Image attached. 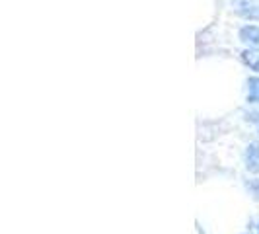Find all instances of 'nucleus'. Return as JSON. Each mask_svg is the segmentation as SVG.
<instances>
[{
	"label": "nucleus",
	"instance_id": "2",
	"mask_svg": "<svg viewBox=\"0 0 259 234\" xmlns=\"http://www.w3.org/2000/svg\"><path fill=\"white\" fill-rule=\"evenodd\" d=\"M240 41L249 49H259V26H244L240 29Z\"/></svg>",
	"mask_w": 259,
	"mask_h": 234
},
{
	"label": "nucleus",
	"instance_id": "4",
	"mask_svg": "<svg viewBox=\"0 0 259 234\" xmlns=\"http://www.w3.org/2000/svg\"><path fill=\"white\" fill-rule=\"evenodd\" d=\"M242 61L253 72H259V49H246V51L242 53Z\"/></svg>",
	"mask_w": 259,
	"mask_h": 234
},
{
	"label": "nucleus",
	"instance_id": "6",
	"mask_svg": "<svg viewBox=\"0 0 259 234\" xmlns=\"http://www.w3.org/2000/svg\"><path fill=\"white\" fill-rule=\"evenodd\" d=\"M246 119H247V121H259V111H253V113H247Z\"/></svg>",
	"mask_w": 259,
	"mask_h": 234
},
{
	"label": "nucleus",
	"instance_id": "5",
	"mask_svg": "<svg viewBox=\"0 0 259 234\" xmlns=\"http://www.w3.org/2000/svg\"><path fill=\"white\" fill-rule=\"evenodd\" d=\"M247 102L259 104V76L247 78Z\"/></svg>",
	"mask_w": 259,
	"mask_h": 234
},
{
	"label": "nucleus",
	"instance_id": "3",
	"mask_svg": "<svg viewBox=\"0 0 259 234\" xmlns=\"http://www.w3.org/2000/svg\"><path fill=\"white\" fill-rule=\"evenodd\" d=\"M244 160H246V168L249 170V172L259 174V143L247 144Z\"/></svg>",
	"mask_w": 259,
	"mask_h": 234
},
{
	"label": "nucleus",
	"instance_id": "1",
	"mask_svg": "<svg viewBox=\"0 0 259 234\" xmlns=\"http://www.w3.org/2000/svg\"><path fill=\"white\" fill-rule=\"evenodd\" d=\"M234 10L246 20H259V0H232Z\"/></svg>",
	"mask_w": 259,
	"mask_h": 234
},
{
	"label": "nucleus",
	"instance_id": "8",
	"mask_svg": "<svg viewBox=\"0 0 259 234\" xmlns=\"http://www.w3.org/2000/svg\"><path fill=\"white\" fill-rule=\"evenodd\" d=\"M257 133H259V127H257Z\"/></svg>",
	"mask_w": 259,
	"mask_h": 234
},
{
	"label": "nucleus",
	"instance_id": "7",
	"mask_svg": "<svg viewBox=\"0 0 259 234\" xmlns=\"http://www.w3.org/2000/svg\"><path fill=\"white\" fill-rule=\"evenodd\" d=\"M257 234H259V226H257Z\"/></svg>",
	"mask_w": 259,
	"mask_h": 234
}]
</instances>
